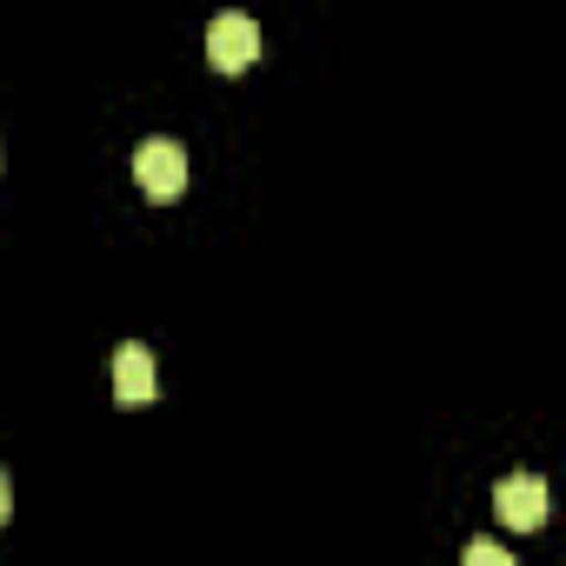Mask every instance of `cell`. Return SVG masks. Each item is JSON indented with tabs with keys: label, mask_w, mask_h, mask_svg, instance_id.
I'll return each mask as SVG.
<instances>
[{
	"label": "cell",
	"mask_w": 566,
	"mask_h": 566,
	"mask_svg": "<svg viewBox=\"0 0 566 566\" xmlns=\"http://www.w3.org/2000/svg\"><path fill=\"white\" fill-rule=\"evenodd\" d=\"M154 354L140 347V340H127L120 354H114V400L120 407H140V400H154Z\"/></svg>",
	"instance_id": "4"
},
{
	"label": "cell",
	"mask_w": 566,
	"mask_h": 566,
	"mask_svg": "<svg viewBox=\"0 0 566 566\" xmlns=\"http://www.w3.org/2000/svg\"><path fill=\"white\" fill-rule=\"evenodd\" d=\"M493 513H500L513 533L539 526V520H546V480H539V473H506V480L493 486Z\"/></svg>",
	"instance_id": "3"
},
{
	"label": "cell",
	"mask_w": 566,
	"mask_h": 566,
	"mask_svg": "<svg viewBox=\"0 0 566 566\" xmlns=\"http://www.w3.org/2000/svg\"><path fill=\"white\" fill-rule=\"evenodd\" d=\"M134 180H140L154 200H174V193L187 187V154H180V140H167V134L140 140V147H134Z\"/></svg>",
	"instance_id": "2"
},
{
	"label": "cell",
	"mask_w": 566,
	"mask_h": 566,
	"mask_svg": "<svg viewBox=\"0 0 566 566\" xmlns=\"http://www.w3.org/2000/svg\"><path fill=\"white\" fill-rule=\"evenodd\" d=\"M467 566H520V559H513L500 539H473V546H467Z\"/></svg>",
	"instance_id": "5"
},
{
	"label": "cell",
	"mask_w": 566,
	"mask_h": 566,
	"mask_svg": "<svg viewBox=\"0 0 566 566\" xmlns=\"http://www.w3.org/2000/svg\"><path fill=\"white\" fill-rule=\"evenodd\" d=\"M207 54H213L220 74L253 67V61H260V28H253V14H240V8L213 14V28H207Z\"/></svg>",
	"instance_id": "1"
},
{
	"label": "cell",
	"mask_w": 566,
	"mask_h": 566,
	"mask_svg": "<svg viewBox=\"0 0 566 566\" xmlns=\"http://www.w3.org/2000/svg\"><path fill=\"white\" fill-rule=\"evenodd\" d=\"M8 506H14V493H8V473H0V520H8Z\"/></svg>",
	"instance_id": "6"
}]
</instances>
